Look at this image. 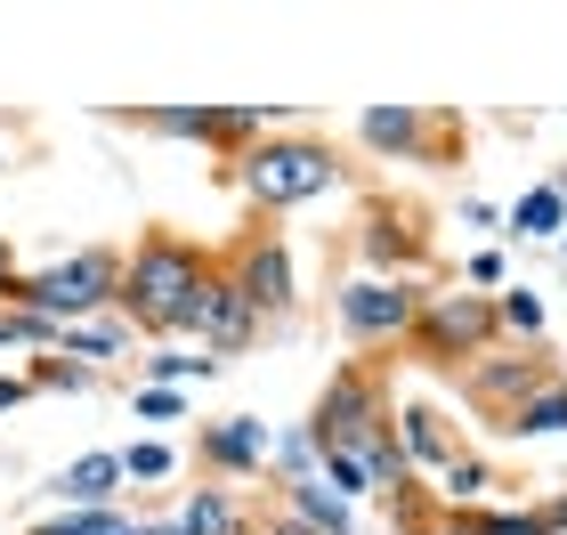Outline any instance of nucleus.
Returning a JSON list of instances; mask_svg holds the SVG:
<instances>
[{
	"instance_id": "nucleus-1",
	"label": "nucleus",
	"mask_w": 567,
	"mask_h": 535,
	"mask_svg": "<svg viewBox=\"0 0 567 535\" xmlns=\"http://www.w3.org/2000/svg\"><path fill=\"white\" fill-rule=\"evenodd\" d=\"M219 260L187 236H171V227H146V236L122 251V325H131L138 341H178V325H187L203 276H212Z\"/></svg>"
},
{
	"instance_id": "nucleus-2",
	"label": "nucleus",
	"mask_w": 567,
	"mask_h": 535,
	"mask_svg": "<svg viewBox=\"0 0 567 535\" xmlns=\"http://www.w3.org/2000/svg\"><path fill=\"white\" fill-rule=\"evenodd\" d=\"M227 171H236V187H244L251 212H300V203H317V195H332L349 178V163L332 155L324 131H268L260 146H244Z\"/></svg>"
},
{
	"instance_id": "nucleus-3",
	"label": "nucleus",
	"mask_w": 567,
	"mask_h": 535,
	"mask_svg": "<svg viewBox=\"0 0 567 535\" xmlns=\"http://www.w3.org/2000/svg\"><path fill=\"white\" fill-rule=\"evenodd\" d=\"M122 300V251L114 244H82V251H58L49 268H24L0 309H24V317H49V325H73V317H106Z\"/></svg>"
},
{
	"instance_id": "nucleus-4",
	"label": "nucleus",
	"mask_w": 567,
	"mask_h": 535,
	"mask_svg": "<svg viewBox=\"0 0 567 535\" xmlns=\"http://www.w3.org/2000/svg\"><path fill=\"white\" fill-rule=\"evenodd\" d=\"M390 405H398V390L365 366V357H357V366L324 373L317 405H308V439H317V454H324V446H357V454L373 463V446L398 439V430H390ZM373 487H381V479H373Z\"/></svg>"
},
{
	"instance_id": "nucleus-5",
	"label": "nucleus",
	"mask_w": 567,
	"mask_h": 535,
	"mask_svg": "<svg viewBox=\"0 0 567 535\" xmlns=\"http://www.w3.org/2000/svg\"><path fill=\"white\" fill-rule=\"evenodd\" d=\"M106 122H131V131H154V138L212 146V155H227V163H236L244 146H260L268 131H300V122L276 114V106H114Z\"/></svg>"
},
{
	"instance_id": "nucleus-6",
	"label": "nucleus",
	"mask_w": 567,
	"mask_h": 535,
	"mask_svg": "<svg viewBox=\"0 0 567 535\" xmlns=\"http://www.w3.org/2000/svg\"><path fill=\"white\" fill-rule=\"evenodd\" d=\"M486 349H503L495 300L486 292H422V317H414V333H405V357H422L437 373H462V366H478Z\"/></svg>"
},
{
	"instance_id": "nucleus-7",
	"label": "nucleus",
	"mask_w": 567,
	"mask_h": 535,
	"mask_svg": "<svg viewBox=\"0 0 567 535\" xmlns=\"http://www.w3.org/2000/svg\"><path fill=\"white\" fill-rule=\"evenodd\" d=\"M422 276H341V292H332V317H341V333H349V349H365V357H381V349H405V333H414V317H422Z\"/></svg>"
},
{
	"instance_id": "nucleus-8",
	"label": "nucleus",
	"mask_w": 567,
	"mask_h": 535,
	"mask_svg": "<svg viewBox=\"0 0 567 535\" xmlns=\"http://www.w3.org/2000/svg\"><path fill=\"white\" fill-rule=\"evenodd\" d=\"M260 333H268L260 309L244 300V285H236V276H227V260H219L212 276H203V292H195L187 325H178V341H195L203 357H219V366H227V357H244Z\"/></svg>"
},
{
	"instance_id": "nucleus-9",
	"label": "nucleus",
	"mask_w": 567,
	"mask_h": 535,
	"mask_svg": "<svg viewBox=\"0 0 567 535\" xmlns=\"http://www.w3.org/2000/svg\"><path fill=\"white\" fill-rule=\"evenodd\" d=\"M227 276L244 285V300L260 309V325H276V317L300 309V268H292V244H284L276 227H251V236H236V251H227Z\"/></svg>"
},
{
	"instance_id": "nucleus-10",
	"label": "nucleus",
	"mask_w": 567,
	"mask_h": 535,
	"mask_svg": "<svg viewBox=\"0 0 567 535\" xmlns=\"http://www.w3.org/2000/svg\"><path fill=\"white\" fill-rule=\"evenodd\" d=\"M559 366L544 349H486L478 366H462L454 381H462V398H471V414H486V422H503L511 405H527L535 390H544Z\"/></svg>"
},
{
	"instance_id": "nucleus-11",
	"label": "nucleus",
	"mask_w": 567,
	"mask_h": 535,
	"mask_svg": "<svg viewBox=\"0 0 567 535\" xmlns=\"http://www.w3.org/2000/svg\"><path fill=\"white\" fill-rule=\"evenodd\" d=\"M268 454H276V430L260 414H219L195 430V463L219 479V487H251V479H268Z\"/></svg>"
},
{
	"instance_id": "nucleus-12",
	"label": "nucleus",
	"mask_w": 567,
	"mask_h": 535,
	"mask_svg": "<svg viewBox=\"0 0 567 535\" xmlns=\"http://www.w3.org/2000/svg\"><path fill=\"white\" fill-rule=\"evenodd\" d=\"M357 260H365V276H422L430 236L414 227L405 203H365V219H357Z\"/></svg>"
},
{
	"instance_id": "nucleus-13",
	"label": "nucleus",
	"mask_w": 567,
	"mask_h": 535,
	"mask_svg": "<svg viewBox=\"0 0 567 535\" xmlns=\"http://www.w3.org/2000/svg\"><path fill=\"white\" fill-rule=\"evenodd\" d=\"M390 430H398V446H405V463H414V479L430 471H446L454 454H462V430H454V414L437 398H398L390 405Z\"/></svg>"
},
{
	"instance_id": "nucleus-14",
	"label": "nucleus",
	"mask_w": 567,
	"mask_h": 535,
	"mask_svg": "<svg viewBox=\"0 0 567 535\" xmlns=\"http://www.w3.org/2000/svg\"><path fill=\"white\" fill-rule=\"evenodd\" d=\"M437 122L446 114H430V106H365L357 114V138H365L373 163H430Z\"/></svg>"
},
{
	"instance_id": "nucleus-15",
	"label": "nucleus",
	"mask_w": 567,
	"mask_h": 535,
	"mask_svg": "<svg viewBox=\"0 0 567 535\" xmlns=\"http://www.w3.org/2000/svg\"><path fill=\"white\" fill-rule=\"evenodd\" d=\"M131 487L122 479V454L97 446V454H73V463L49 479V495H58V512H114V495Z\"/></svg>"
},
{
	"instance_id": "nucleus-16",
	"label": "nucleus",
	"mask_w": 567,
	"mask_h": 535,
	"mask_svg": "<svg viewBox=\"0 0 567 535\" xmlns=\"http://www.w3.org/2000/svg\"><path fill=\"white\" fill-rule=\"evenodd\" d=\"M58 357H82L90 373H106V366H131V357H138V333L122 325V309L73 317V325H58Z\"/></svg>"
},
{
	"instance_id": "nucleus-17",
	"label": "nucleus",
	"mask_w": 567,
	"mask_h": 535,
	"mask_svg": "<svg viewBox=\"0 0 567 535\" xmlns=\"http://www.w3.org/2000/svg\"><path fill=\"white\" fill-rule=\"evenodd\" d=\"M171 519L187 527V535H260V519H251L244 487H219V479H212V487H195Z\"/></svg>"
},
{
	"instance_id": "nucleus-18",
	"label": "nucleus",
	"mask_w": 567,
	"mask_h": 535,
	"mask_svg": "<svg viewBox=\"0 0 567 535\" xmlns=\"http://www.w3.org/2000/svg\"><path fill=\"white\" fill-rule=\"evenodd\" d=\"M276 495H284L276 512H284V519H300L308 535H357V503H341V495L324 487V479H292V487H276Z\"/></svg>"
},
{
	"instance_id": "nucleus-19",
	"label": "nucleus",
	"mask_w": 567,
	"mask_h": 535,
	"mask_svg": "<svg viewBox=\"0 0 567 535\" xmlns=\"http://www.w3.org/2000/svg\"><path fill=\"white\" fill-rule=\"evenodd\" d=\"M495 487H503V471L486 463L478 446H462L454 463L437 471V487H430V495H437V512H486V503H495Z\"/></svg>"
},
{
	"instance_id": "nucleus-20",
	"label": "nucleus",
	"mask_w": 567,
	"mask_h": 535,
	"mask_svg": "<svg viewBox=\"0 0 567 535\" xmlns=\"http://www.w3.org/2000/svg\"><path fill=\"white\" fill-rule=\"evenodd\" d=\"M503 236H511V244H559V236H567V203H559L551 178H544V187H527V195L503 212Z\"/></svg>"
},
{
	"instance_id": "nucleus-21",
	"label": "nucleus",
	"mask_w": 567,
	"mask_h": 535,
	"mask_svg": "<svg viewBox=\"0 0 567 535\" xmlns=\"http://www.w3.org/2000/svg\"><path fill=\"white\" fill-rule=\"evenodd\" d=\"M495 430H503V439H519V446H527V439H567V373H551L527 405H511Z\"/></svg>"
},
{
	"instance_id": "nucleus-22",
	"label": "nucleus",
	"mask_w": 567,
	"mask_h": 535,
	"mask_svg": "<svg viewBox=\"0 0 567 535\" xmlns=\"http://www.w3.org/2000/svg\"><path fill=\"white\" fill-rule=\"evenodd\" d=\"M219 373V357H203V349H138V390H195V381H212Z\"/></svg>"
},
{
	"instance_id": "nucleus-23",
	"label": "nucleus",
	"mask_w": 567,
	"mask_h": 535,
	"mask_svg": "<svg viewBox=\"0 0 567 535\" xmlns=\"http://www.w3.org/2000/svg\"><path fill=\"white\" fill-rule=\"evenodd\" d=\"M544 292H535V285H503L495 292V333L503 341H519V349H544Z\"/></svg>"
},
{
	"instance_id": "nucleus-24",
	"label": "nucleus",
	"mask_w": 567,
	"mask_h": 535,
	"mask_svg": "<svg viewBox=\"0 0 567 535\" xmlns=\"http://www.w3.org/2000/svg\"><path fill=\"white\" fill-rule=\"evenodd\" d=\"M430 535H544V527H535V503H519V512L486 503V512H437Z\"/></svg>"
},
{
	"instance_id": "nucleus-25",
	"label": "nucleus",
	"mask_w": 567,
	"mask_h": 535,
	"mask_svg": "<svg viewBox=\"0 0 567 535\" xmlns=\"http://www.w3.org/2000/svg\"><path fill=\"white\" fill-rule=\"evenodd\" d=\"M114 454H122V479H131V487H163V479H178V446L171 439H131Z\"/></svg>"
},
{
	"instance_id": "nucleus-26",
	"label": "nucleus",
	"mask_w": 567,
	"mask_h": 535,
	"mask_svg": "<svg viewBox=\"0 0 567 535\" xmlns=\"http://www.w3.org/2000/svg\"><path fill=\"white\" fill-rule=\"evenodd\" d=\"M317 471H324V454H317V439H308V422H292L276 439V454H268V479H276V487H292V479H317Z\"/></svg>"
},
{
	"instance_id": "nucleus-27",
	"label": "nucleus",
	"mask_w": 567,
	"mask_h": 535,
	"mask_svg": "<svg viewBox=\"0 0 567 535\" xmlns=\"http://www.w3.org/2000/svg\"><path fill=\"white\" fill-rule=\"evenodd\" d=\"M24 381H33V390H65V398H82L97 373L82 366V357H58V349H49V357H33V366H24Z\"/></svg>"
},
{
	"instance_id": "nucleus-28",
	"label": "nucleus",
	"mask_w": 567,
	"mask_h": 535,
	"mask_svg": "<svg viewBox=\"0 0 567 535\" xmlns=\"http://www.w3.org/2000/svg\"><path fill=\"white\" fill-rule=\"evenodd\" d=\"M503 285H511V260H503L495 244H478L471 260H462V292H486V300H495Z\"/></svg>"
},
{
	"instance_id": "nucleus-29",
	"label": "nucleus",
	"mask_w": 567,
	"mask_h": 535,
	"mask_svg": "<svg viewBox=\"0 0 567 535\" xmlns=\"http://www.w3.org/2000/svg\"><path fill=\"white\" fill-rule=\"evenodd\" d=\"M131 414L138 422H178L187 414V390H131Z\"/></svg>"
},
{
	"instance_id": "nucleus-30",
	"label": "nucleus",
	"mask_w": 567,
	"mask_h": 535,
	"mask_svg": "<svg viewBox=\"0 0 567 535\" xmlns=\"http://www.w3.org/2000/svg\"><path fill=\"white\" fill-rule=\"evenodd\" d=\"M454 219H462V227H503V212H495L486 195H462V203H454Z\"/></svg>"
},
{
	"instance_id": "nucleus-31",
	"label": "nucleus",
	"mask_w": 567,
	"mask_h": 535,
	"mask_svg": "<svg viewBox=\"0 0 567 535\" xmlns=\"http://www.w3.org/2000/svg\"><path fill=\"white\" fill-rule=\"evenodd\" d=\"M535 527H544V535H567V495H551V503H535Z\"/></svg>"
},
{
	"instance_id": "nucleus-32",
	"label": "nucleus",
	"mask_w": 567,
	"mask_h": 535,
	"mask_svg": "<svg viewBox=\"0 0 567 535\" xmlns=\"http://www.w3.org/2000/svg\"><path fill=\"white\" fill-rule=\"evenodd\" d=\"M24 398H33V381H24V373H0V414H17Z\"/></svg>"
},
{
	"instance_id": "nucleus-33",
	"label": "nucleus",
	"mask_w": 567,
	"mask_h": 535,
	"mask_svg": "<svg viewBox=\"0 0 567 535\" xmlns=\"http://www.w3.org/2000/svg\"><path fill=\"white\" fill-rule=\"evenodd\" d=\"M17 276H24V268H17V251H9V236H0V292H9Z\"/></svg>"
},
{
	"instance_id": "nucleus-34",
	"label": "nucleus",
	"mask_w": 567,
	"mask_h": 535,
	"mask_svg": "<svg viewBox=\"0 0 567 535\" xmlns=\"http://www.w3.org/2000/svg\"><path fill=\"white\" fill-rule=\"evenodd\" d=\"M24 535H73V512H58V519H41V527H24Z\"/></svg>"
},
{
	"instance_id": "nucleus-35",
	"label": "nucleus",
	"mask_w": 567,
	"mask_h": 535,
	"mask_svg": "<svg viewBox=\"0 0 567 535\" xmlns=\"http://www.w3.org/2000/svg\"><path fill=\"white\" fill-rule=\"evenodd\" d=\"M260 535H308V527H300V519H284V512H268V527H260Z\"/></svg>"
},
{
	"instance_id": "nucleus-36",
	"label": "nucleus",
	"mask_w": 567,
	"mask_h": 535,
	"mask_svg": "<svg viewBox=\"0 0 567 535\" xmlns=\"http://www.w3.org/2000/svg\"><path fill=\"white\" fill-rule=\"evenodd\" d=\"M146 527H154V535H187V527H178V519H146Z\"/></svg>"
},
{
	"instance_id": "nucleus-37",
	"label": "nucleus",
	"mask_w": 567,
	"mask_h": 535,
	"mask_svg": "<svg viewBox=\"0 0 567 535\" xmlns=\"http://www.w3.org/2000/svg\"><path fill=\"white\" fill-rule=\"evenodd\" d=\"M551 187H559V203H567V163H559V171H551Z\"/></svg>"
},
{
	"instance_id": "nucleus-38",
	"label": "nucleus",
	"mask_w": 567,
	"mask_h": 535,
	"mask_svg": "<svg viewBox=\"0 0 567 535\" xmlns=\"http://www.w3.org/2000/svg\"><path fill=\"white\" fill-rule=\"evenodd\" d=\"M551 251H559V260H567V236H559V244H551Z\"/></svg>"
},
{
	"instance_id": "nucleus-39",
	"label": "nucleus",
	"mask_w": 567,
	"mask_h": 535,
	"mask_svg": "<svg viewBox=\"0 0 567 535\" xmlns=\"http://www.w3.org/2000/svg\"><path fill=\"white\" fill-rule=\"evenodd\" d=\"M0 163H9V155H0Z\"/></svg>"
}]
</instances>
